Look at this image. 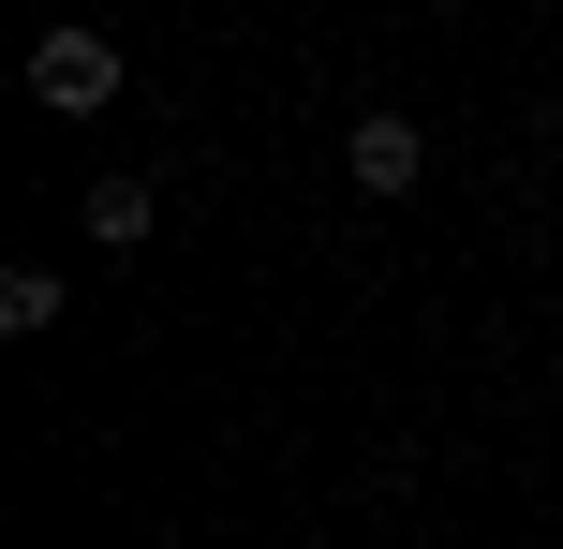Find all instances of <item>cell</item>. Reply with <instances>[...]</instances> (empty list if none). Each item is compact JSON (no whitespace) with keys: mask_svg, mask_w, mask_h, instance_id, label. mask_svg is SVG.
<instances>
[{"mask_svg":"<svg viewBox=\"0 0 563 549\" xmlns=\"http://www.w3.org/2000/svg\"><path fill=\"white\" fill-rule=\"evenodd\" d=\"M30 105L45 119H104L119 105V45L104 30H45V45H30Z\"/></svg>","mask_w":563,"mask_h":549,"instance_id":"6da1fadb","label":"cell"},{"mask_svg":"<svg viewBox=\"0 0 563 549\" xmlns=\"http://www.w3.org/2000/svg\"><path fill=\"white\" fill-rule=\"evenodd\" d=\"M0 327L45 342V327H59V267H0Z\"/></svg>","mask_w":563,"mask_h":549,"instance_id":"277c9868","label":"cell"},{"mask_svg":"<svg viewBox=\"0 0 563 549\" xmlns=\"http://www.w3.org/2000/svg\"><path fill=\"white\" fill-rule=\"evenodd\" d=\"M341 164H356V194H416V164H430V134L400 105H356V134H341Z\"/></svg>","mask_w":563,"mask_h":549,"instance_id":"7a4b0ae2","label":"cell"},{"mask_svg":"<svg viewBox=\"0 0 563 549\" xmlns=\"http://www.w3.org/2000/svg\"><path fill=\"white\" fill-rule=\"evenodd\" d=\"M549 356H563V327H549Z\"/></svg>","mask_w":563,"mask_h":549,"instance_id":"5b68a950","label":"cell"},{"mask_svg":"<svg viewBox=\"0 0 563 549\" xmlns=\"http://www.w3.org/2000/svg\"><path fill=\"white\" fill-rule=\"evenodd\" d=\"M148 223H164L148 178H89V253H148Z\"/></svg>","mask_w":563,"mask_h":549,"instance_id":"3957f363","label":"cell"}]
</instances>
